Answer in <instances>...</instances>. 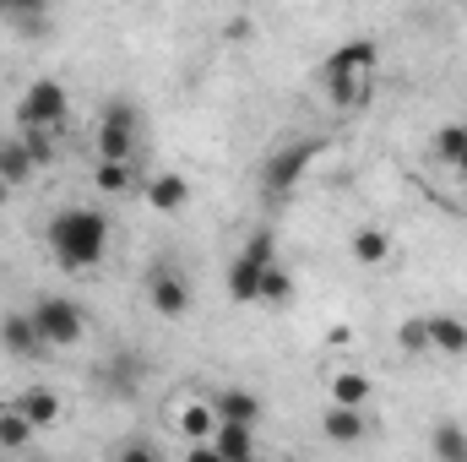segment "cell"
<instances>
[{
    "label": "cell",
    "instance_id": "11",
    "mask_svg": "<svg viewBox=\"0 0 467 462\" xmlns=\"http://www.w3.org/2000/svg\"><path fill=\"white\" fill-rule=\"evenodd\" d=\"M0 348L11 353V359H33L44 338H38V327H33V316L27 310H11V316H0Z\"/></svg>",
    "mask_w": 467,
    "mask_h": 462
},
{
    "label": "cell",
    "instance_id": "18",
    "mask_svg": "<svg viewBox=\"0 0 467 462\" xmlns=\"http://www.w3.org/2000/svg\"><path fill=\"white\" fill-rule=\"evenodd\" d=\"M33 446V419L11 403V408H0V452H27Z\"/></svg>",
    "mask_w": 467,
    "mask_h": 462
},
{
    "label": "cell",
    "instance_id": "10",
    "mask_svg": "<svg viewBox=\"0 0 467 462\" xmlns=\"http://www.w3.org/2000/svg\"><path fill=\"white\" fill-rule=\"evenodd\" d=\"M0 22H11V33H22V38H44L49 0H0Z\"/></svg>",
    "mask_w": 467,
    "mask_h": 462
},
{
    "label": "cell",
    "instance_id": "2",
    "mask_svg": "<svg viewBox=\"0 0 467 462\" xmlns=\"http://www.w3.org/2000/svg\"><path fill=\"white\" fill-rule=\"evenodd\" d=\"M321 152H327V136H299V142L277 147V152L261 163V191H266V196H288Z\"/></svg>",
    "mask_w": 467,
    "mask_h": 462
},
{
    "label": "cell",
    "instance_id": "23",
    "mask_svg": "<svg viewBox=\"0 0 467 462\" xmlns=\"http://www.w3.org/2000/svg\"><path fill=\"white\" fill-rule=\"evenodd\" d=\"M93 185H99V191H109V196H119V191L130 185V163H125V158H99Z\"/></svg>",
    "mask_w": 467,
    "mask_h": 462
},
{
    "label": "cell",
    "instance_id": "17",
    "mask_svg": "<svg viewBox=\"0 0 467 462\" xmlns=\"http://www.w3.org/2000/svg\"><path fill=\"white\" fill-rule=\"evenodd\" d=\"M430 452L441 462H467V430L457 419H441V425L430 430Z\"/></svg>",
    "mask_w": 467,
    "mask_h": 462
},
{
    "label": "cell",
    "instance_id": "28",
    "mask_svg": "<svg viewBox=\"0 0 467 462\" xmlns=\"http://www.w3.org/2000/svg\"><path fill=\"white\" fill-rule=\"evenodd\" d=\"M451 169H457V174H462V180H467V152H462V158H457V163H451Z\"/></svg>",
    "mask_w": 467,
    "mask_h": 462
},
{
    "label": "cell",
    "instance_id": "16",
    "mask_svg": "<svg viewBox=\"0 0 467 462\" xmlns=\"http://www.w3.org/2000/svg\"><path fill=\"white\" fill-rule=\"evenodd\" d=\"M16 408L33 419V430H49V425H60V392H49V386H27V392L16 397Z\"/></svg>",
    "mask_w": 467,
    "mask_h": 462
},
{
    "label": "cell",
    "instance_id": "1",
    "mask_svg": "<svg viewBox=\"0 0 467 462\" xmlns=\"http://www.w3.org/2000/svg\"><path fill=\"white\" fill-rule=\"evenodd\" d=\"M44 239H49V256L66 272H93L109 256V218L99 207H60L49 218Z\"/></svg>",
    "mask_w": 467,
    "mask_h": 462
},
{
    "label": "cell",
    "instance_id": "19",
    "mask_svg": "<svg viewBox=\"0 0 467 462\" xmlns=\"http://www.w3.org/2000/svg\"><path fill=\"white\" fill-rule=\"evenodd\" d=\"M348 250H353V261H358V267H380V261L391 256V234H386V229H353Z\"/></svg>",
    "mask_w": 467,
    "mask_h": 462
},
{
    "label": "cell",
    "instance_id": "29",
    "mask_svg": "<svg viewBox=\"0 0 467 462\" xmlns=\"http://www.w3.org/2000/svg\"><path fill=\"white\" fill-rule=\"evenodd\" d=\"M5 196H11V180H0V207H5Z\"/></svg>",
    "mask_w": 467,
    "mask_h": 462
},
{
    "label": "cell",
    "instance_id": "20",
    "mask_svg": "<svg viewBox=\"0 0 467 462\" xmlns=\"http://www.w3.org/2000/svg\"><path fill=\"white\" fill-rule=\"evenodd\" d=\"M430 348H441V353H467V321L462 316H430Z\"/></svg>",
    "mask_w": 467,
    "mask_h": 462
},
{
    "label": "cell",
    "instance_id": "12",
    "mask_svg": "<svg viewBox=\"0 0 467 462\" xmlns=\"http://www.w3.org/2000/svg\"><path fill=\"white\" fill-rule=\"evenodd\" d=\"M141 196H147V207H152V213H180V207L191 202V180H185V174H174V169H163V174H152V180H147V191H141Z\"/></svg>",
    "mask_w": 467,
    "mask_h": 462
},
{
    "label": "cell",
    "instance_id": "7",
    "mask_svg": "<svg viewBox=\"0 0 467 462\" xmlns=\"http://www.w3.org/2000/svg\"><path fill=\"white\" fill-rule=\"evenodd\" d=\"M136 152V104L130 99H109L99 110V158H125Z\"/></svg>",
    "mask_w": 467,
    "mask_h": 462
},
{
    "label": "cell",
    "instance_id": "5",
    "mask_svg": "<svg viewBox=\"0 0 467 462\" xmlns=\"http://www.w3.org/2000/svg\"><path fill=\"white\" fill-rule=\"evenodd\" d=\"M27 316H33V327H38L44 348H71V343H82V332H88L82 305H77V299H66V294H44Z\"/></svg>",
    "mask_w": 467,
    "mask_h": 462
},
{
    "label": "cell",
    "instance_id": "30",
    "mask_svg": "<svg viewBox=\"0 0 467 462\" xmlns=\"http://www.w3.org/2000/svg\"><path fill=\"white\" fill-rule=\"evenodd\" d=\"M0 147H5V142H0Z\"/></svg>",
    "mask_w": 467,
    "mask_h": 462
},
{
    "label": "cell",
    "instance_id": "15",
    "mask_svg": "<svg viewBox=\"0 0 467 462\" xmlns=\"http://www.w3.org/2000/svg\"><path fill=\"white\" fill-rule=\"evenodd\" d=\"M213 414H218V419H234V425H255V419H261V397H255L250 386H223L218 403H213Z\"/></svg>",
    "mask_w": 467,
    "mask_h": 462
},
{
    "label": "cell",
    "instance_id": "3",
    "mask_svg": "<svg viewBox=\"0 0 467 462\" xmlns=\"http://www.w3.org/2000/svg\"><path fill=\"white\" fill-rule=\"evenodd\" d=\"M66 115H71V93L55 77L27 82L22 99H16V125L22 131H66Z\"/></svg>",
    "mask_w": 467,
    "mask_h": 462
},
{
    "label": "cell",
    "instance_id": "8",
    "mask_svg": "<svg viewBox=\"0 0 467 462\" xmlns=\"http://www.w3.org/2000/svg\"><path fill=\"white\" fill-rule=\"evenodd\" d=\"M375 66H380V49H375L369 38H353V44H337V49L316 66V77H321V88H337V82H348V77H375Z\"/></svg>",
    "mask_w": 467,
    "mask_h": 462
},
{
    "label": "cell",
    "instance_id": "13",
    "mask_svg": "<svg viewBox=\"0 0 467 462\" xmlns=\"http://www.w3.org/2000/svg\"><path fill=\"white\" fill-rule=\"evenodd\" d=\"M213 457H218V462H250V457H255V425H234V419H218V441H213Z\"/></svg>",
    "mask_w": 467,
    "mask_h": 462
},
{
    "label": "cell",
    "instance_id": "4",
    "mask_svg": "<svg viewBox=\"0 0 467 462\" xmlns=\"http://www.w3.org/2000/svg\"><path fill=\"white\" fill-rule=\"evenodd\" d=\"M277 261V245H272V229H255L244 239V250L229 261V299L234 305H255L261 299V272Z\"/></svg>",
    "mask_w": 467,
    "mask_h": 462
},
{
    "label": "cell",
    "instance_id": "27",
    "mask_svg": "<svg viewBox=\"0 0 467 462\" xmlns=\"http://www.w3.org/2000/svg\"><path fill=\"white\" fill-rule=\"evenodd\" d=\"M435 152L446 158V163H457L467 152V125H441V136H435Z\"/></svg>",
    "mask_w": 467,
    "mask_h": 462
},
{
    "label": "cell",
    "instance_id": "21",
    "mask_svg": "<svg viewBox=\"0 0 467 462\" xmlns=\"http://www.w3.org/2000/svg\"><path fill=\"white\" fill-rule=\"evenodd\" d=\"M33 152H27V142H5L0 147V180H11V185H27L33 180Z\"/></svg>",
    "mask_w": 467,
    "mask_h": 462
},
{
    "label": "cell",
    "instance_id": "22",
    "mask_svg": "<svg viewBox=\"0 0 467 462\" xmlns=\"http://www.w3.org/2000/svg\"><path fill=\"white\" fill-rule=\"evenodd\" d=\"M261 299H266V305H288V299H294V278H288V267L272 261V267L261 272Z\"/></svg>",
    "mask_w": 467,
    "mask_h": 462
},
{
    "label": "cell",
    "instance_id": "14",
    "mask_svg": "<svg viewBox=\"0 0 467 462\" xmlns=\"http://www.w3.org/2000/svg\"><path fill=\"white\" fill-rule=\"evenodd\" d=\"M136 370H141V364H136V359H130V353H125V359H109V364H99V370H93V386H99V392H104V397H130V392H136Z\"/></svg>",
    "mask_w": 467,
    "mask_h": 462
},
{
    "label": "cell",
    "instance_id": "6",
    "mask_svg": "<svg viewBox=\"0 0 467 462\" xmlns=\"http://www.w3.org/2000/svg\"><path fill=\"white\" fill-rule=\"evenodd\" d=\"M141 289H147V305H152V316H163V321H180V316H191V305H196V294H191V278L180 272V267H152L147 278H141Z\"/></svg>",
    "mask_w": 467,
    "mask_h": 462
},
{
    "label": "cell",
    "instance_id": "25",
    "mask_svg": "<svg viewBox=\"0 0 467 462\" xmlns=\"http://www.w3.org/2000/svg\"><path fill=\"white\" fill-rule=\"evenodd\" d=\"M332 403H369V375H358V370H343L337 381H332Z\"/></svg>",
    "mask_w": 467,
    "mask_h": 462
},
{
    "label": "cell",
    "instance_id": "9",
    "mask_svg": "<svg viewBox=\"0 0 467 462\" xmlns=\"http://www.w3.org/2000/svg\"><path fill=\"white\" fill-rule=\"evenodd\" d=\"M321 430H327V441H337V446H358L364 430H369V419H364L358 403H332V408L321 414Z\"/></svg>",
    "mask_w": 467,
    "mask_h": 462
},
{
    "label": "cell",
    "instance_id": "24",
    "mask_svg": "<svg viewBox=\"0 0 467 462\" xmlns=\"http://www.w3.org/2000/svg\"><path fill=\"white\" fill-rule=\"evenodd\" d=\"M180 430H185L191 441H207V436L218 430V414L202 408V403H191V408H180Z\"/></svg>",
    "mask_w": 467,
    "mask_h": 462
},
{
    "label": "cell",
    "instance_id": "26",
    "mask_svg": "<svg viewBox=\"0 0 467 462\" xmlns=\"http://www.w3.org/2000/svg\"><path fill=\"white\" fill-rule=\"evenodd\" d=\"M397 343L408 348V353H424V348H430V316L402 321V327H397Z\"/></svg>",
    "mask_w": 467,
    "mask_h": 462
}]
</instances>
